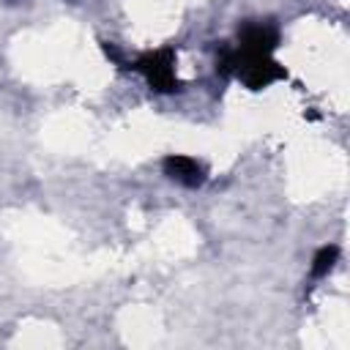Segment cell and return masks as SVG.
I'll use <instances>...</instances> for the list:
<instances>
[{"instance_id": "cell-1", "label": "cell", "mask_w": 350, "mask_h": 350, "mask_svg": "<svg viewBox=\"0 0 350 350\" xmlns=\"http://www.w3.org/2000/svg\"><path fill=\"white\" fill-rule=\"evenodd\" d=\"M216 71L221 77H235L238 82H243L252 90H262V88H268V85H273V82L287 77L284 66H279L273 60V55L249 52V49H241V46L219 49Z\"/></svg>"}, {"instance_id": "cell-2", "label": "cell", "mask_w": 350, "mask_h": 350, "mask_svg": "<svg viewBox=\"0 0 350 350\" xmlns=\"http://www.w3.org/2000/svg\"><path fill=\"white\" fill-rule=\"evenodd\" d=\"M134 71L159 93H172L180 85L178 82V57H175V52L170 46L142 55L134 63Z\"/></svg>"}, {"instance_id": "cell-3", "label": "cell", "mask_w": 350, "mask_h": 350, "mask_svg": "<svg viewBox=\"0 0 350 350\" xmlns=\"http://www.w3.org/2000/svg\"><path fill=\"white\" fill-rule=\"evenodd\" d=\"M161 170L170 180H175L178 186H186V189H200L205 183L202 161H197L194 156H186V153H170L161 161Z\"/></svg>"}, {"instance_id": "cell-4", "label": "cell", "mask_w": 350, "mask_h": 350, "mask_svg": "<svg viewBox=\"0 0 350 350\" xmlns=\"http://www.w3.org/2000/svg\"><path fill=\"white\" fill-rule=\"evenodd\" d=\"M241 49H249V52H265V55H273L276 46H279V30L268 22H249L238 30V44Z\"/></svg>"}, {"instance_id": "cell-5", "label": "cell", "mask_w": 350, "mask_h": 350, "mask_svg": "<svg viewBox=\"0 0 350 350\" xmlns=\"http://www.w3.org/2000/svg\"><path fill=\"white\" fill-rule=\"evenodd\" d=\"M336 257H339V249H336V246H323V249L314 254V260H312V268H309L312 279L328 276V271L336 265Z\"/></svg>"}]
</instances>
